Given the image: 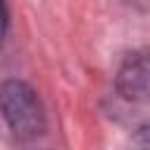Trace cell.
<instances>
[{"mask_svg":"<svg viewBox=\"0 0 150 150\" xmlns=\"http://www.w3.org/2000/svg\"><path fill=\"white\" fill-rule=\"evenodd\" d=\"M115 87L131 103H150V49H138L124 56Z\"/></svg>","mask_w":150,"mask_h":150,"instance_id":"2","label":"cell"},{"mask_svg":"<svg viewBox=\"0 0 150 150\" xmlns=\"http://www.w3.org/2000/svg\"><path fill=\"white\" fill-rule=\"evenodd\" d=\"M0 112L19 138H38L47 129L45 108L35 89L21 80L0 84Z\"/></svg>","mask_w":150,"mask_h":150,"instance_id":"1","label":"cell"},{"mask_svg":"<svg viewBox=\"0 0 150 150\" xmlns=\"http://www.w3.org/2000/svg\"><path fill=\"white\" fill-rule=\"evenodd\" d=\"M7 26H9V12H7V2L0 0V40L5 38L7 33Z\"/></svg>","mask_w":150,"mask_h":150,"instance_id":"3","label":"cell"}]
</instances>
